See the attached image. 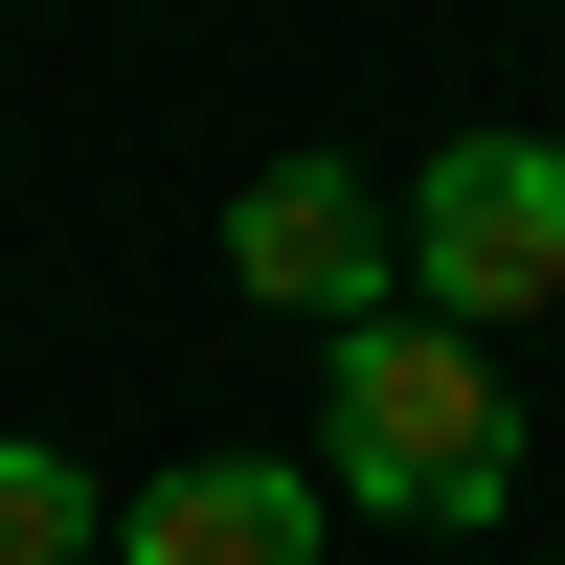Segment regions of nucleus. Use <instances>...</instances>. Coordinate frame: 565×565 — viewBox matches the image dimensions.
Here are the masks:
<instances>
[{"label":"nucleus","instance_id":"nucleus-4","mask_svg":"<svg viewBox=\"0 0 565 565\" xmlns=\"http://www.w3.org/2000/svg\"><path fill=\"white\" fill-rule=\"evenodd\" d=\"M317 521H340L317 452H181V476L114 521V565H317Z\"/></svg>","mask_w":565,"mask_h":565},{"label":"nucleus","instance_id":"nucleus-5","mask_svg":"<svg viewBox=\"0 0 565 565\" xmlns=\"http://www.w3.org/2000/svg\"><path fill=\"white\" fill-rule=\"evenodd\" d=\"M90 543H114V521H90V476H68L45 430H0V565H90Z\"/></svg>","mask_w":565,"mask_h":565},{"label":"nucleus","instance_id":"nucleus-1","mask_svg":"<svg viewBox=\"0 0 565 565\" xmlns=\"http://www.w3.org/2000/svg\"><path fill=\"white\" fill-rule=\"evenodd\" d=\"M317 498H362V521H498V498H521L498 362L452 340V317H362L340 385H317Z\"/></svg>","mask_w":565,"mask_h":565},{"label":"nucleus","instance_id":"nucleus-2","mask_svg":"<svg viewBox=\"0 0 565 565\" xmlns=\"http://www.w3.org/2000/svg\"><path fill=\"white\" fill-rule=\"evenodd\" d=\"M565 295V136H452V159H407V317H452V340H498V317Z\"/></svg>","mask_w":565,"mask_h":565},{"label":"nucleus","instance_id":"nucleus-3","mask_svg":"<svg viewBox=\"0 0 565 565\" xmlns=\"http://www.w3.org/2000/svg\"><path fill=\"white\" fill-rule=\"evenodd\" d=\"M226 271L317 340H362V317H407V204H362V159H271L226 204Z\"/></svg>","mask_w":565,"mask_h":565}]
</instances>
